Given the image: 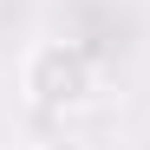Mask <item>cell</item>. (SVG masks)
<instances>
[{
  "mask_svg": "<svg viewBox=\"0 0 150 150\" xmlns=\"http://www.w3.org/2000/svg\"><path fill=\"white\" fill-rule=\"evenodd\" d=\"M20 98L46 117H72L98 98V65L72 39H33L20 52Z\"/></svg>",
  "mask_w": 150,
  "mask_h": 150,
  "instance_id": "cell-1",
  "label": "cell"
},
{
  "mask_svg": "<svg viewBox=\"0 0 150 150\" xmlns=\"http://www.w3.org/2000/svg\"><path fill=\"white\" fill-rule=\"evenodd\" d=\"M0 150H39V144H0Z\"/></svg>",
  "mask_w": 150,
  "mask_h": 150,
  "instance_id": "cell-2",
  "label": "cell"
}]
</instances>
